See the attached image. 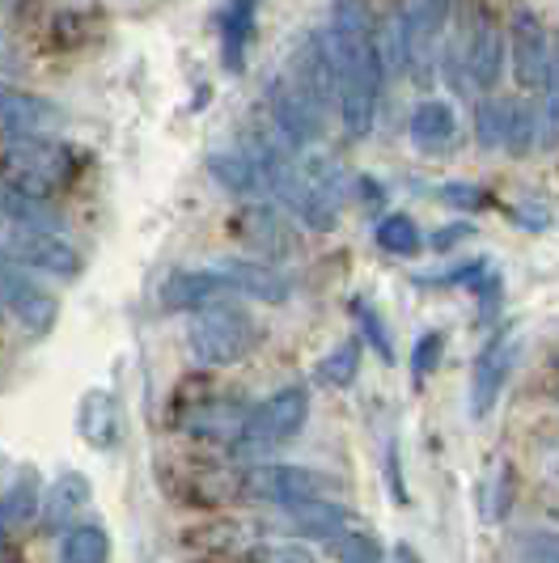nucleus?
Returning a JSON list of instances; mask_svg holds the SVG:
<instances>
[{"instance_id":"1","label":"nucleus","mask_w":559,"mask_h":563,"mask_svg":"<svg viewBox=\"0 0 559 563\" xmlns=\"http://www.w3.org/2000/svg\"><path fill=\"white\" fill-rule=\"evenodd\" d=\"M327 52L336 68V102L339 123L352 141L373 132L377 119V98L386 81V59L373 34V13L369 0H336L331 4V26H327Z\"/></svg>"},{"instance_id":"37","label":"nucleus","mask_w":559,"mask_h":563,"mask_svg":"<svg viewBox=\"0 0 559 563\" xmlns=\"http://www.w3.org/2000/svg\"><path fill=\"white\" fill-rule=\"evenodd\" d=\"M446 199L449 203H458V208H483V203H487L483 191H479V187H467V183H449Z\"/></svg>"},{"instance_id":"16","label":"nucleus","mask_w":559,"mask_h":563,"mask_svg":"<svg viewBox=\"0 0 559 563\" xmlns=\"http://www.w3.org/2000/svg\"><path fill=\"white\" fill-rule=\"evenodd\" d=\"M238 233L251 242L254 251L263 254V263H276V258H284V254L293 251V233L284 229V221H280L267 203L246 208V212L238 217Z\"/></svg>"},{"instance_id":"25","label":"nucleus","mask_w":559,"mask_h":563,"mask_svg":"<svg viewBox=\"0 0 559 563\" xmlns=\"http://www.w3.org/2000/svg\"><path fill=\"white\" fill-rule=\"evenodd\" d=\"M508 107L513 102H501V98H483L475 111V136L483 148H504L508 141Z\"/></svg>"},{"instance_id":"5","label":"nucleus","mask_w":559,"mask_h":563,"mask_svg":"<svg viewBox=\"0 0 559 563\" xmlns=\"http://www.w3.org/2000/svg\"><path fill=\"white\" fill-rule=\"evenodd\" d=\"M0 306L13 313L30 335H47L59 318L56 297L34 280L22 263H13L9 254H0Z\"/></svg>"},{"instance_id":"36","label":"nucleus","mask_w":559,"mask_h":563,"mask_svg":"<svg viewBox=\"0 0 559 563\" xmlns=\"http://www.w3.org/2000/svg\"><path fill=\"white\" fill-rule=\"evenodd\" d=\"M475 233V225L471 221H458V225H446L441 233H432V251H453L458 242H467Z\"/></svg>"},{"instance_id":"9","label":"nucleus","mask_w":559,"mask_h":563,"mask_svg":"<svg viewBox=\"0 0 559 563\" xmlns=\"http://www.w3.org/2000/svg\"><path fill=\"white\" fill-rule=\"evenodd\" d=\"M513 361H517V339L508 335V327H501L475 356V373H471V416L475 420H483L496 407L504 382L513 373Z\"/></svg>"},{"instance_id":"14","label":"nucleus","mask_w":559,"mask_h":563,"mask_svg":"<svg viewBox=\"0 0 559 563\" xmlns=\"http://www.w3.org/2000/svg\"><path fill=\"white\" fill-rule=\"evenodd\" d=\"M0 217L13 225L30 229H59V212L47 203V196L22 187L13 174H0Z\"/></svg>"},{"instance_id":"23","label":"nucleus","mask_w":559,"mask_h":563,"mask_svg":"<svg viewBox=\"0 0 559 563\" xmlns=\"http://www.w3.org/2000/svg\"><path fill=\"white\" fill-rule=\"evenodd\" d=\"M81 428H85V441L89 445H98V450H107L114 445V402L111 395H85V407H81Z\"/></svg>"},{"instance_id":"19","label":"nucleus","mask_w":559,"mask_h":563,"mask_svg":"<svg viewBox=\"0 0 559 563\" xmlns=\"http://www.w3.org/2000/svg\"><path fill=\"white\" fill-rule=\"evenodd\" d=\"M288 521L297 530H306L314 538H343L348 530V508L336 505V500H306V505L288 508Z\"/></svg>"},{"instance_id":"32","label":"nucleus","mask_w":559,"mask_h":563,"mask_svg":"<svg viewBox=\"0 0 559 563\" xmlns=\"http://www.w3.org/2000/svg\"><path fill=\"white\" fill-rule=\"evenodd\" d=\"M441 352H446V335H441V331H424V335L416 339V352H412V368H416V377L432 373L437 361H441Z\"/></svg>"},{"instance_id":"12","label":"nucleus","mask_w":559,"mask_h":563,"mask_svg":"<svg viewBox=\"0 0 559 563\" xmlns=\"http://www.w3.org/2000/svg\"><path fill=\"white\" fill-rule=\"evenodd\" d=\"M233 297V288L224 280L221 267H204V272H174L166 284H162V310H204L212 301H224Z\"/></svg>"},{"instance_id":"34","label":"nucleus","mask_w":559,"mask_h":563,"mask_svg":"<svg viewBox=\"0 0 559 563\" xmlns=\"http://www.w3.org/2000/svg\"><path fill=\"white\" fill-rule=\"evenodd\" d=\"M251 563H318L314 551L302 547V542H276V547H263Z\"/></svg>"},{"instance_id":"18","label":"nucleus","mask_w":559,"mask_h":563,"mask_svg":"<svg viewBox=\"0 0 559 563\" xmlns=\"http://www.w3.org/2000/svg\"><path fill=\"white\" fill-rule=\"evenodd\" d=\"M208 174L221 183L229 196H254L263 187V174H259V162L251 153L217 148V153H208Z\"/></svg>"},{"instance_id":"10","label":"nucleus","mask_w":559,"mask_h":563,"mask_svg":"<svg viewBox=\"0 0 559 563\" xmlns=\"http://www.w3.org/2000/svg\"><path fill=\"white\" fill-rule=\"evenodd\" d=\"M453 52L462 56V73L475 89H496L504 73V34L487 13H479L475 26L467 30V38L453 43Z\"/></svg>"},{"instance_id":"22","label":"nucleus","mask_w":559,"mask_h":563,"mask_svg":"<svg viewBox=\"0 0 559 563\" xmlns=\"http://www.w3.org/2000/svg\"><path fill=\"white\" fill-rule=\"evenodd\" d=\"M373 238H377V246L386 254H398V258H412V254L424 246V238H419V225L407 217V212H391L382 225L373 229Z\"/></svg>"},{"instance_id":"24","label":"nucleus","mask_w":559,"mask_h":563,"mask_svg":"<svg viewBox=\"0 0 559 563\" xmlns=\"http://www.w3.org/2000/svg\"><path fill=\"white\" fill-rule=\"evenodd\" d=\"M357 373H361V343H357V339L336 343V347L322 356V365H318V377H322L327 386H336V390L352 386V382H357Z\"/></svg>"},{"instance_id":"21","label":"nucleus","mask_w":559,"mask_h":563,"mask_svg":"<svg viewBox=\"0 0 559 563\" xmlns=\"http://www.w3.org/2000/svg\"><path fill=\"white\" fill-rule=\"evenodd\" d=\"M111 534L102 526H73L59 542V563H107Z\"/></svg>"},{"instance_id":"29","label":"nucleus","mask_w":559,"mask_h":563,"mask_svg":"<svg viewBox=\"0 0 559 563\" xmlns=\"http://www.w3.org/2000/svg\"><path fill=\"white\" fill-rule=\"evenodd\" d=\"M352 313H357V322H361L364 339L373 343V352H377L382 361H394V343H391V335H386V327H382L377 310H373L369 301H352Z\"/></svg>"},{"instance_id":"26","label":"nucleus","mask_w":559,"mask_h":563,"mask_svg":"<svg viewBox=\"0 0 559 563\" xmlns=\"http://www.w3.org/2000/svg\"><path fill=\"white\" fill-rule=\"evenodd\" d=\"M34 505H39V479H34V471H26V475H18V483H13V487L4 492V500H0V530L26 521Z\"/></svg>"},{"instance_id":"28","label":"nucleus","mask_w":559,"mask_h":563,"mask_svg":"<svg viewBox=\"0 0 559 563\" xmlns=\"http://www.w3.org/2000/svg\"><path fill=\"white\" fill-rule=\"evenodd\" d=\"M336 555L339 563H382V547H377L373 534L348 530L343 538H336Z\"/></svg>"},{"instance_id":"31","label":"nucleus","mask_w":559,"mask_h":563,"mask_svg":"<svg viewBox=\"0 0 559 563\" xmlns=\"http://www.w3.org/2000/svg\"><path fill=\"white\" fill-rule=\"evenodd\" d=\"M517 563H559V534H526L517 542Z\"/></svg>"},{"instance_id":"13","label":"nucleus","mask_w":559,"mask_h":563,"mask_svg":"<svg viewBox=\"0 0 559 563\" xmlns=\"http://www.w3.org/2000/svg\"><path fill=\"white\" fill-rule=\"evenodd\" d=\"M59 123V107L47 102L43 93H30V89H13V85H0V128L4 132H47Z\"/></svg>"},{"instance_id":"17","label":"nucleus","mask_w":559,"mask_h":563,"mask_svg":"<svg viewBox=\"0 0 559 563\" xmlns=\"http://www.w3.org/2000/svg\"><path fill=\"white\" fill-rule=\"evenodd\" d=\"M254 18H259V0H229L221 13V56L229 73L246 68V47L254 38Z\"/></svg>"},{"instance_id":"7","label":"nucleus","mask_w":559,"mask_h":563,"mask_svg":"<svg viewBox=\"0 0 559 563\" xmlns=\"http://www.w3.org/2000/svg\"><path fill=\"white\" fill-rule=\"evenodd\" d=\"M331 487H336L331 475H322L314 466H293V462H267V466H254L246 475V492L254 500H272V505L284 508L322 500Z\"/></svg>"},{"instance_id":"15","label":"nucleus","mask_w":559,"mask_h":563,"mask_svg":"<svg viewBox=\"0 0 559 563\" xmlns=\"http://www.w3.org/2000/svg\"><path fill=\"white\" fill-rule=\"evenodd\" d=\"M407 132H412V144H416L419 153H446L453 136H458V114L441 98H424L412 111Z\"/></svg>"},{"instance_id":"30","label":"nucleus","mask_w":559,"mask_h":563,"mask_svg":"<svg viewBox=\"0 0 559 563\" xmlns=\"http://www.w3.org/2000/svg\"><path fill=\"white\" fill-rule=\"evenodd\" d=\"M534 136H538V128H534L530 107H526V102H513V107H508V141H504V148L526 153L534 144Z\"/></svg>"},{"instance_id":"6","label":"nucleus","mask_w":559,"mask_h":563,"mask_svg":"<svg viewBox=\"0 0 559 563\" xmlns=\"http://www.w3.org/2000/svg\"><path fill=\"white\" fill-rule=\"evenodd\" d=\"M309 420V390L306 386H284L272 398H263L259 407H251V420L242 428V441L246 445H284L293 441Z\"/></svg>"},{"instance_id":"2","label":"nucleus","mask_w":559,"mask_h":563,"mask_svg":"<svg viewBox=\"0 0 559 563\" xmlns=\"http://www.w3.org/2000/svg\"><path fill=\"white\" fill-rule=\"evenodd\" d=\"M259 318L238 301H212L196 310L191 327H187V352L191 361L204 368H224L246 361L259 343Z\"/></svg>"},{"instance_id":"33","label":"nucleus","mask_w":559,"mask_h":563,"mask_svg":"<svg viewBox=\"0 0 559 563\" xmlns=\"http://www.w3.org/2000/svg\"><path fill=\"white\" fill-rule=\"evenodd\" d=\"M487 276V258H471V263H458L449 272H432V276H419V284H475Z\"/></svg>"},{"instance_id":"20","label":"nucleus","mask_w":559,"mask_h":563,"mask_svg":"<svg viewBox=\"0 0 559 563\" xmlns=\"http://www.w3.org/2000/svg\"><path fill=\"white\" fill-rule=\"evenodd\" d=\"M85 500H89V483L68 471V475L52 483V492L43 496V530H59Z\"/></svg>"},{"instance_id":"11","label":"nucleus","mask_w":559,"mask_h":563,"mask_svg":"<svg viewBox=\"0 0 559 563\" xmlns=\"http://www.w3.org/2000/svg\"><path fill=\"white\" fill-rule=\"evenodd\" d=\"M224 272V280L233 288V297H254V301H288L293 280L280 272L276 263L263 258H221L217 263Z\"/></svg>"},{"instance_id":"4","label":"nucleus","mask_w":559,"mask_h":563,"mask_svg":"<svg viewBox=\"0 0 559 563\" xmlns=\"http://www.w3.org/2000/svg\"><path fill=\"white\" fill-rule=\"evenodd\" d=\"M4 254L13 263H22L26 272H43V276H56V280H77L81 276V251L73 242H64L56 229H9Z\"/></svg>"},{"instance_id":"3","label":"nucleus","mask_w":559,"mask_h":563,"mask_svg":"<svg viewBox=\"0 0 559 563\" xmlns=\"http://www.w3.org/2000/svg\"><path fill=\"white\" fill-rule=\"evenodd\" d=\"M4 162H9V174L22 187L39 191V196H52L59 183L73 178V148L52 141L47 132H18V136H9Z\"/></svg>"},{"instance_id":"8","label":"nucleus","mask_w":559,"mask_h":563,"mask_svg":"<svg viewBox=\"0 0 559 563\" xmlns=\"http://www.w3.org/2000/svg\"><path fill=\"white\" fill-rule=\"evenodd\" d=\"M551 34L534 9H517L508 22V56H513V77L522 89H542L547 68H551Z\"/></svg>"},{"instance_id":"35","label":"nucleus","mask_w":559,"mask_h":563,"mask_svg":"<svg viewBox=\"0 0 559 563\" xmlns=\"http://www.w3.org/2000/svg\"><path fill=\"white\" fill-rule=\"evenodd\" d=\"M513 217H517V225H526L530 233H542V229L551 225V212H547L542 203H534V199H530V203H522Z\"/></svg>"},{"instance_id":"38","label":"nucleus","mask_w":559,"mask_h":563,"mask_svg":"<svg viewBox=\"0 0 559 563\" xmlns=\"http://www.w3.org/2000/svg\"><path fill=\"white\" fill-rule=\"evenodd\" d=\"M0 563H13V560H9V555H4V551H0Z\"/></svg>"},{"instance_id":"27","label":"nucleus","mask_w":559,"mask_h":563,"mask_svg":"<svg viewBox=\"0 0 559 563\" xmlns=\"http://www.w3.org/2000/svg\"><path fill=\"white\" fill-rule=\"evenodd\" d=\"M542 148H556L559 144V47H551V68H547V81H542V132H538Z\"/></svg>"}]
</instances>
